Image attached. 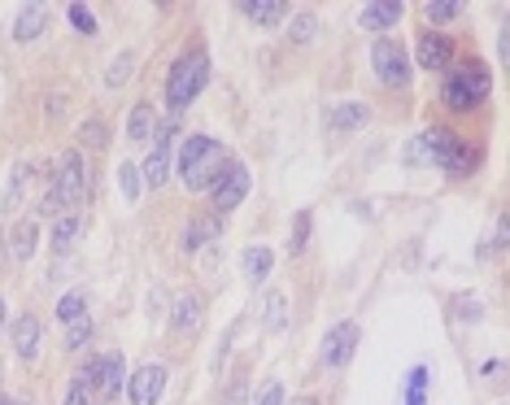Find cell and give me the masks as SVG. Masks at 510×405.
<instances>
[{
    "mask_svg": "<svg viewBox=\"0 0 510 405\" xmlns=\"http://www.w3.org/2000/svg\"><path fill=\"white\" fill-rule=\"evenodd\" d=\"M88 197V166H83V153L70 148L57 157V170H53V188L44 197V214H62L70 205H79Z\"/></svg>",
    "mask_w": 510,
    "mask_h": 405,
    "instance_id": "2",
    "label": "cell"
},
{
    "mask_svg": "<svg viewBox=\"0 0 510 405\" xmlns=\"http://www.w3.org/2000/svg\"><path fill=\"white\" fill-rule=\"evenodd\" d=\"M127 135H132V139H149V135H153V109H149V105H136V109H132Z\"/></svg>",
    "mask_w": 510,
    "mask_h": 405,
    "instance_id": "24",
    "label": "cell"
},
{
    "mask_svg": "<svg viewBox=\"0 0 510 405\" xmlns=\"http://www.w3.org/2000/svg\"><path fill=\"white\" fill-rule=\"evenodd\" d=\"M484 162V153L480 148H467V144H454V153H449V162H445V174H454V179H467L472 170Z\"/></svg>",
    "mask_w": 510,
    "mask_h": 405,
    "instance_id": "19",
    "label": "cell"
},
{
    "mask_svg": "<svg viewBox=\"0 0 510 405\" xmlns=\"http://www.w3.org/2000/svg\"><path fill=\"white\" fill-rule=\"evenodd\" d=\"M27 179H31V162H18V166H13V183H9V197H4V209H18Z\"/></svg>",
    "mask_w": 510,
    "mask_h": 405,
    "instance_id": "29",
    "label": "cell"
},
{
    "mask_svg": "<svg viewBox=\"0 0 510 405\" xmlns=\"http://www.w3.org/2000/svg\"><path fill=\"white\" fill-rule=\"evenodd\" d=\"M236 9L244 13V18L262 22V27H275V22H284V13H288V4H284V0H240Z\"/></svg>",
    "mask_w": 510,
    "mask_h": 405,
    "instance_id": "17",
    "label": "cell"
},
{
    "mask_svg": "<svg viewBox=\"0 0 510 405\" xmlns=\"http://www.w3.org/2000/svg\"><path fill=\"white\" fill-rule=\"evenodd\" d=\"M353 349H358V323H336L327 340H323V367L327 371H340V367H349V358H353Z\"/></svg>",
    "mask_w": 510,
    "mask_h": 405,
    "instance_id": "10",
    "label": "cell"
},
{
    "mask_svg": "<svg viewBox=\"0 0 510 405\" xmlns=\"http://www.w3.org/2000/svg\"><path fill=\"white\" fill-rule=\"evenodd\" d=\"M66 405H97V392L83 384V379H70L66 388Z\"/></svg>",
    "mask_w": 510,
    "mask_h": 405,
    "instance_id": "32",
    "label": "cell"
},
{
    "mask_svg": "<svg viewBox=\"0 0 510 405\" xmlns=\"http://www.w3.org/2000/svg\"><path fill=\"white\" fill-rule=\"evenodd\" d=\"M174 131H179L174 122H162V127H157V148L144 157V174H140V179H149V188H162L170 179V157H174V153H170V139H174Z\"/></svg>",
    "mask_w": 510,
    "mask_h": 405,
    "instance_id": "11",
    "label": "cell"
},
{
    "mask_svg": "<svg viewBox=\"0 0 510 405\" xmlns=\"http://www.w3.org/2000/svg\"><path fill=\"white\" fill-rule=\"evenodd\" d=\"M170 327H174V332H183V336L201 327V297H197V292H179V297H174Z\"/></svg>",
    "mask_w": 510,
    "mask_h": 405,
    "instance_id": "13",
    "label": "cell"
},
{
    "mask_svg": "<svg viewBox=\"0 0 510 405\" xmlns=\"http://www.w3.org/2000/svg\"><path fill=\"white\" fill-rule=\"evenodd\" d=\"M205 79H209V57H205L201 48H192V53H183L166 74V101L170 109H188V105L201 97Z\"/></svg>",
    "mask_w": 510,
    "mask_h": 405,
    "instance_id": "3",
    "label": "cell"
},
{
    "mask_svg": "<svg viewBox=\"0 0 510 405\" xmlns=\"http://www.w3.org/2000/svg\"><path fill=\"white\" fill-rule=\"evenodd\" d=\"M162 392H166V367L162 362H144L127 384V401L132 405H157Z\"/></svg>",
    "mask_w": 510,
    "mask_h": 405,
    "instance_id": "8",
    "label": "cell"
},
{
    "mask_svg": "<svg viewBox=\"0 0 510 405\" xmlns=\"http://www.w3.org/2000/svg\"><path fill=\"white\" fill-rule=\"evenodd\" d=\"M88 340H92V318H88V314L66 323V349H83Z\"/></svg>",
    "mask_w": 510,
    "mask_h": 405,
    "instance_id": "28",
    "label": "cell"
},
{
    "mask_svg": "<svg viewBox=\"0 0 510 405\" xmlns=\"http://www.w3.org/2000/svg\"><path fill=\"white\" fill-rule=\"evenodd\" d=\"M244 397H249V384H244V379H236V384L227 388V397H223V405H244Z\"/></svg>",
    "mask_w": 510,
    "mask_h": 405,
    "instance_id": "38",
    "label": "cell"
},
{
    "mask_svg": "<svg viewBox=\"0 0 510 405\" xmlns=\"http://www.w3.org/2000/svg\"><path fill=\"white\" fill-rule=\"evenodd\" d=\"M214 205L218 209H236L244 197H249V166H240V162H227L223 166V174L214 179Z\"/></svg>",
    "mask_w": 510,
    "mask_h": 405,
    "instance_id": "9",
    "label": "cell"
},
{
    "mask_svg": "<svg viewBox=\"0 0 510 405\" xmlns=\"http://www.w3.org/2000/svg\"><path fill=\"white\" fill-rule=\"evenodd\" d=\"M66 13H70V22H74V31H83V35L97 31V18H92V9H88V4H70Z\"/></svg>",
    "mask_w": 510,
    "mask_h": 405,
    "instance_id": "31",
    "label": "cell"
},
{
    "mask_svg": "<svg viewBox=\"0 0 510 405\" xmlns=\"http://www.w3.org/2000/svg\"><path fill=\"white\" fill-rule=\"evenodd\" d=\"M406 405H428V367H414V371H410Z\"/></svg>",
    "mask_w": 510,
    "mask_h": 405,
    "instance_id": "27",
    "label": "cell"
},
{
    "mask_svg": "<svg viewBox=\"0 0 510 405\" xmlns=\"http://www.w3.org/2000/svg\"><path fill=\"white\" fill-rule=\"evenodd\" d=\"M118 179H123V197H127V201H136V197H140V183H144V179H140V170L127 162V166L118 170Z\"/></svg>",
    "mask_w": 510,
    "mask_h": 405,
    "instance_id": "33",
    "label": "cell"
},
{
    "mask_svg": "<svg viewBox=\"0 0 510 405\" xmlns=\"http://www.w3.org/2000/svg\"><path fill=\"white\" fill-rule=\"evenodd\" d=\"M397 18H402V4H397V0H379V4H362V18H358V22H362L367 31H384V27H393Z\"/></svg>",
    "mask_w": 510,
    "mask_h": 405,
    "instance_id": "18",
    "label": "cell"
},
{
    "mask_svg": "<svg viewBox=\"0 0 510 405\" xmlns=\"http://www.w3.org/2000/svg\"><path fill=\"white\" fill-rule=\"evenodd\" d=\"M319 35V13H297V22H293V44H310Z\"/></svg>",
    "mask_w": 510,
    "mask_h": 405,
    "instance_id": "30",
    "label": "cell"
},
{
    "mask_svg": "<svg viewBox=\"0 0 510 405\" xmlns=\"http://www.w3.org/2000/svg\"><path fill=\"white\" fill-rule=\"evenodd\" d=\"M0 332H4V297H0Z\"/></svg>",
    "mask_w": 510,
    "mask_h": 405,
    "instance_id": "41",
    "label": "cell"
},
{
    "mask_svg": "<svg viewBox=\"0 0 510 405\" xmlns=\"http://www.w3.org/2000/svg\"><path fill=\"white\" fill-rule=\"evenodd\" d=\"M489 88H493V74L489 66H480V62H467V66H454L445 74V88H441V101L449 109H476L484 97H489Z\"/></svg>",
    "mask_w": 510,
    "mask_h": 405,
    "instance_id": "4",
    "label": "cell"
},
{
    "mask_svg": "<svg viewBox=\"0 0 510 405\" xmlns=\"http://www.w3.org/2000/svg\"><path fill=\"white\" fill-rule=\"evenodd\" d=\"M83 314H88V297H83V292L57 297V318H62V323H74V318H83Z\"/></svg>",
    "mask_w": 510,
    "mask_h": 405,
    "instance_id": "25",
    "label": "cell"
},
{
    "mask_svg": "<svg viewBox=\"0 0 510 405\" xmlns=\"http://www.w3.org/2000/svg\"><path fill=\"white\" fill-rule=\"evenodd\" d=\"M214 236H218V218H192V223H188V236H183V249L197 253V249L209 244Z\"/></svg>",
    "mask_w": 510,
    "mask_h": 405,
    "instance_id": "21",
    "label": "cell"
},
{
    "mask_svg": "<svg viewBox=\"0 0 510 405\" xmlns=\"http://www.w3.org/2000/svg\"><path fill=\"white\" fill-rule=\"evenodd\" d=\"M83 139H88V144H105V122H101V118H88V127H83Z\"/></svg>",
    "mask_w": 510,
    "mask_h": 405,
    "instance_id": "37",
    "label": "cell"
},
{
    "mask_svg": "<svg viewBox=\"0 0 510 405\" xmlns=\"http://www.w3.org/2000/svg\"><path fill=\"white\" fill-rule=\"evenodd\" d=\"M454 57V44L445 39V35L437 31H428V35H419V66H428V70H441L445 62Z\"/></svg>",
    "mask_w": 510,
    "mask_h": 405,
    "instance_id": "15",
    "label": "cell"
},
{
    "mask_svg": "<svg viewBox=\"0 0 510 405\" xmlns=\"http://www.w3.org/2000/svg\"><path fill=\"white\" fill-rule=\"evenodd\" d=\"M288 405H319L314 397H297V401H288Z\"/></svg>",
    "mask_w": 510,
    "mask_h": 405,
    "instance_id": "40",
    "label": "cell"
},
{
    "mask_svg": "<svg viewBox=\"0 0 510 405\" xmlns=\"http://www.w3.org/2000/svg\"><path fill=\"white\" fill-rule=\"evenodd\" d=\"M97 397H114L118 388H123V358L118 353H105V358H92L88 367H83V375H79Z\"/></svg>",
    "mask_w": 510,
    "mask_h": 405,
    "instance_id": "7",
    "label": "cell"
},
{
    "mask_svg": "<svg viewBox=\"0 0 510 405\" xmlns=\"http://www.w3.org/2000/svg\"><path fill=\"white\" fill-rule=\"evenodd\" d=\"M367 118H371V109H367L362 101H344V105L332 109V127H336V131H358Z\"/></svg>",
    "mask_w": 510,
    "mask_h": 405,
    "instance_id": "20",
    "label": "cell"
},
{
    "mask_svg": "<svg viewBox=\"0 0 510 405\" xmlns=\"http://www.w3.org/2000/svg\"><path fill=\"white\" fill-rule=\"evenodd\" d=\"M423 13H428L437 27H445V22H454V18L463 13V4H458V0H428V4H423Z\"/></svg>",
    "mask_w": 510,
    "mask_h": 405,
    "instance_id": "26",
    "label": "cell"
},
{
    "mask_svg": "<svg viewBox=\"0 0 510 405\" xmlns=\"http://www.w3.org/2000/svg\"><path fill=\"white\" fill-rule=\"evenodd\" d=\"M454 144L458 139L445 131V127H428V131H419L406 144V162L410 166H445L449 153H454Z\"/></svg>",
    "mask_w": 510,
    "mask_h": 405,
    "instance_id": "6",
    "label": "cell"
},
{
    "mask_svg": "<svg viewBox=\"0 0 510 405\" xmlns=\"http://www.w3.org/2000/svg\"><path fill=\"white\" fill-rule=\"evenodd\" d=\"M271 266H275V253L267 244H249V249L240 253V270H244L249 283H262V279L271 274Z\"/></svg>",
    "mask_w": 510,
    "mask_h": 405,
    "instance_id": "14",
    "label": "cell"
},
{
    "mask_svg": "<svg viewBox=\"0 0 510 405\" xmlns=\"http://www.w3.org/2000/svg\"><path fill=\"white\" fill-rule=\"evenodd\" d=\"M306 236H310V214H297V218H293V253H302Z\"/></svg>",
    "mask_w": 510,
    "mask_h": 405,
    "instance_id": "35",
    "label": "cell"
},
{
    "mask_svg": "<svg viewBox=\"0 0 510 405\" xmlns=\"http://www.w3.org/2000/svg\"><path fill=\"white\" fill-rule=\"evenodd\" d=\"M79 227H83V223H79V214H62V218L53 223V249H57V253L70 249V244L79 240Z\"/></svg>",
    "mask_w": 510,
    "mask_h": 405,
    "instance_id": "23",
    "label": "cell"
},
{
    "mask_svg": "<svg viewBox=\"0 0 510 405\" xmlns=\"http://www.w3.org/2000/svg\"><path fill=\"white\" fill-rule=\"evenodd\" d=\"M4 244H9V262H31L35 244H39V227H35L31 218H22V223H13V227H9Z\"/></svg>",
    "mask_w": 510,
    "mask_h": 405,
    "instance_id": "12",
    "label": "cell"
},
{
    "mask_svg": "<svg viewBox=\"0 0 510 405\" xmlns=\"http://www.w3.org/2000/svg\"><path fill=\"white\" fill-rule=\"evenodd\" d=\"M267 327L271 332H284V297L271 292V301H267Z\"/></svg>",
    "mask_w": 510,
    "mask_h": 405,
    "instance_id": "34",
    "label": "cell"
},
{
    "mask_svg": "<svg viewBox=\"0 0 510 405\" xmlns=\"http://www.w3.org/2000/svg\"><path fill=\"white\" fill-rule=\"evenodd\" d=\"M39 31H44V9H39V4L22 9V13H18V22H13V39H18V44H27V39H35Z\"/></svg>",
    "mask_w": 510,
    "mask_h": 405,
    "instance_id": "22",
    "label": "cell"
},
{
    "mask_svg": "<svg viewBox=\"0 0 510 405\" xmlns=\"http://www.w3.org/2000/svg\"><path fill=\"white\" fill-rule=\"evenodd\" d=\"M258 405H284V384H279V379H271V384L262 388V397H258Z\"/></svg>",
    "mask_w": 510,
    "mask_h": 405,
    "instance_id": "36",
    "label": "cell"
},
{
    "mask_svg": "<svg viewBox=\"0 0 510 405\" xmlns=\"http://www.w3.org/2000/svg\"><path fill=\"white\" fill-rule=\"evenodd\" d=\"M0 405H13V397H0Z\"/></svg>",
    "mask_w": 510,
    "mask_h": 405,
    "instance_id": "42",
    "label": "cell"
},
{
    "mask_svg": "<svg viewBox=\"0 0 510 405\" xmlns=\"http://www.w3.org/2000/svg\"><path fill=\"white\" fill-rule=\"evenodd\" d=\"M13 349H18V358H27V362L39 353V318H35V314H22V318L13 323Z\"/></svg>",
    "mask_w": 510,
    "mask_h": 405,
    "instance_id": "16",
    "label": "cell"
},
{
    "mask_svg": "<svg viewBox=\"0 0 510 405\" xmlns=\"http://www.w3.org/2000/svg\"><path fill=\"white\" fill-rule=\"evenodd\" d=\"M127 70H132V53H123V57H118V66L109 70V88H118V83H123V74H127Z\"/></svg>",
    "mask_w": 510,
    "mask_h": 405,
    "instance_id": "39",
    "label": "cell"
},
{
    "mask_svg": "<svg viewBox=\"0 0 510 405\" xmlns=\"http://www.w3.org/2000/svg\"><path fill=\"white\" fill-rule=\"evenodd\" d=\"M223 166H227V148L209 135H192L179 153V174H183L188 192H209L214 179L223 174Z\"/></svg>",
    "mask_w": 510,
    "mask_h": 405,
    "instance_id": "1",
    "label": "cell"
},
{
    "mask_svg": "<svg viewBox=\"0 0 510 405\" xmlns=\"http://www.w3.org/2000/svg\"><path fill=\"white\" fill-rule=\"evenodd\" d=\"M371 70L384 88H406L410 83V53L397 44V39H375Z\"/></svg>",
    "mask_w": 510,
    "mask_h": 405,
    "instance_id": "5",
    "label": "cell"
}]
</instances>
